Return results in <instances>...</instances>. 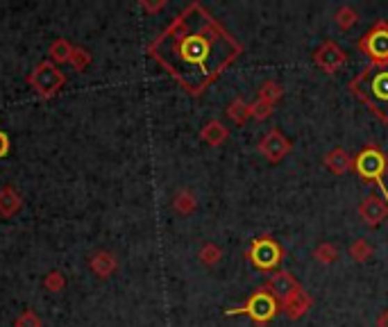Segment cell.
<instances>
[{"mask_svg":"<svg viewBox=\"0 0 388 327\" xmlns=\"http://www.w3.org/2000/svg\"><path fill=\"white\" fill-rule=\"evenodd\" d=\"M268 289L273 291V296H277V298L282 300V303H284V300L293 298L296 294H300L298 282L293 280L291 273H277V275H275V278L270 280Z\"/></svg>","mask_w":388,"mask_h":327,"instance_id":"3","label":"cell"},{"mask_svg":"<svg viewBox=\"0 0 388 327\" xmlns=\"http://www.w3.org/2000/svg\"><path fill=\"white\" fill-rule=\"evenodd\" d=\"M359 168L361 173L368 175V177H379V173L384 170V159L382 154H379L377 150H368L359 157Z\"/></svg>","mask_w":388,"mask_h":327,"instance_id":"8","label":"cell"},{"mask_svg":"<svg viewBox=\"0 0 388 327\" xmlns=\"http://www.w3.org/2000/svg\"><path fill=\"white\" fill-rule=\"evenodd\" d=\"M327 166H330L334 173H345L352 166V159L343 150H334L327 154Z\"/></svg>","mask_w":388,"mask_h":327,"instance_id":"9","label":"cell"},{"mask_svg":"<svg viewBox=\"0 0 388 327\" xmlns=\"http://www.w3.org/2000/svg\"><path fill=\"white\" fill-rule=\"evenodd\" d=\"M34 84H37L41 93H55L59 89V84H62V75H59L57 68L43 64L34 73Z\"/></svg>","mask_w":388,"mask_h":327,"instance_id":"5","label":"cell"},{"mask_svg":"<svg viewBox=\"0 0 388 327\" xmlns=\"http://www.w3.org/2000/svg\"><path fill=\"white\" fill-rule=\"evenodd\" d=\"M343 62H345L343 50L339 46H334V44H325L316 55V64L321 68H325L327 73H334L336 68L343 66Z\"/></svg>","mask_w":388,"mask_h":327,"instance_id":"4","label":"cell"},{"mask_svg":"<svg viewBox=\"0 0 388 327\" xmlns=\"http://www.w3.org/2000/svg\"><path fill=\"white\" fill-rule=\"evenodd\" d=\"M282 96V89L277 87L275 82H266L264 89H261V102H266V105H273L275 100H277Z\"/></svg>","mask_w":388,"mask_h":327,"instance_id":"16","label":"cell"},{"mask_svg":"<svg viewBox=\"0 0 388 327\" xmlns=\"http://www.w3.org/2000/svg\"><path fill=\"white\" fill-rule=\"evenodd\" d=\"M227 114H229L232 118H234L236 123H243V118L250 114V107L245 105L243 100H236V102H232V107H229Z\"/></svg>","mask_w":388,"mask_h":327,"instance_id":"18","label":"cell"},{"mask_svg":"<svg viewBox=\"0 0 388 327\" xmlns=\"http://www.w3.org/2000/svg\"><path fill=\"white\" fill-rule=\"evenodd\" d=\"M336 21H339L341 28H350V25L357 21V12L350 10V7H341L339 14H336Z\"/></svg>","mask_w":388,"mask_h":327,"instance_id":"20","label":"cell"},{"mask_svg":"<svg viewBox=\"0 0 388 327\" xmlns=\"http://www.w3.org/2000/svg\"><path fill=\"white\" fill-rule=\"evenodd\" d=\"M259 152H261L266 159L277 161V159H282L284 154L289 152V141L284 139V134H280L277 130H273V132L261 141V145H259Z\"/></svg>","mask_w":388,"mask_h":327,"instance_id":"1","label":"cell"},{"mask_svg":"<svg viewBox=\"0 0 388 327\" xmlns=\"http://www.w3.org/2000/svg\"><path fill=\"white\" fill-rule=\"evenodd\" d=\"M245 312L252 318H257V321H266V318H270L275 314V300L268 294H257L248 303Z\"/></svg>","mask_w":388,"mask_h":327,"instance_id":"6","label":"cell"},{"mask_svg":"<svg viewBox=\"0 0 388 327\" xmlns=\"http://www.w3.org/2000/svg\"><path fill=\"white\" fill-rule=\"evenodd\" d=\"M16 209H19V196L10 191V189H5V191L0 193V212H3L5 216H10Z\"/></svg>","mask_w":388,"mask_h":327,"instance_id":"12","label":"cell"},{"mask_svg":"<svg viewBox=\"0 0 388 327\" xmlns=\"http://www.w3.org/2000/svg\"><path fill=\"white\" fill-rule=\"evenodd\" d=\"M370 50L379 57H386L388 55V34H373V39H370Z\"/></svg>","mask_w":388,"mask_h":327,"instance_id":"14","label":"cell"},{"mask_svg":"<svg viewBox=\"0 0 388 327\" xmlns=\"http://www.w3.org/2000/svg\"><path fill=\"white\" fill-rule=\"evenodd\" d=\"M307 307H309V298H307L305 294H302V291H300V294L293 296V298L284 300V309H286L289 316H293V318L300 316V314H305Z\"/></svg>","mask_w":388,"mask_h":327,"instance_id":"10","label":"cell"},{"mask_svg":"<svg viewBox=\"0 0 388 327\" xmlns=\"http://www.w3.org/2000/svg\"><path fill=\"white\" fill-rule=\"evenodd\" d=\"M250 114H254L259 118H266L270 114V105H266V102H257V105L250 107Z\"/></svg>","mask_w":388,"mask_h":327,"instance_id":"24","label":"cell"},{"mask_svg":"<svg viewBox=\"0 0 388 327\" xmlns=\"http://www.w3.org/2000/svg\"><path fill=\"white\" fill-rule=\"evenodd\" d=\"M46 287H48V289H53V291H59V289L64 287L62 275H59V273H53V275H50V278L46 280Z\"/></svg>","mask_w":388,"mask_h":327,"instance_id":"25","label":"cell"},{"mask_svg":"<svg viewBox=\"0 0 388 327\" xmlns=\"http://www.w3.org/2000/svg\"><path fill=\"white\" fill-rule=\"evenodd\" d=\"M5 150H7V139H5V134L0 132V154H5Z\"/></svg>","mask_w":388,"mask_h":327,"instance_id":"27","label":"cell"},{"mask_svg":"<svg viewBox=\"0 0 388 327\" xmlns=\"http://www.w3.org/2000/svg\"><path fill=\"white\" fill-rule=\"evenodd\" d=\"M225 136H227V130L220 123H216V120L202 130V139L207 143H211V145H218L220 141H225Z\"/></svg>","mask_w":388,"mask_h":327,"instance_id":"11","label":"cell"},{"mask_svg":"<svg viewBox=\"0 0 388 327\" xmlns=\"http://www.w3.org/2000/svg\"><path fill=\"white\" fill-rule=\"evenodd\" d=\"M252 257H254V262L259 266H273L275 262L280 260V250H277V246L273 244V241H259V244L254 246V250H252Z\"/></svg>","mask_w":388,"mask_h":327,"instance_id":"7","label":"cell"},{"mask_svg":"<svg viewBox=\"0 0 388 327\" xmlns=\"http://www.w3.org/2000/svg\"><path fill=\"white\" fill-rule=\"evenodd\" d=\"M379 327H388V309L382 316H379Z\"/></svg>","mask_w":388,"mask_h":327,"instance_id":"26","label":"cell"},{"mask_svg":"<svg viewBox=\"0 0 388 327\" xmlns=\"http://www.w3.org/2000/svg\"><path fill=\"white\" fill-rule=\"evenodd\" d=\"M193 207H195V200H193L191 193H186V191L177 193V198H175V209L177 212L188 214V212H193Z\"/></svg>","mask_w":388,"mask_h":327,"instance_id":"17","label":"cell"},{"mask_svg":"<svg viewBox=\"0 0 388 327\" xmlns=\"http://www.w3.org/2000/svg\"><path fill=\"white\" fill-rule=\"evenodd\" d=\"M359 214L364 216L366 223H370V225H377V223H382L388 216V205L384 200H379V198L370 196L361 202Z\"/></svg>","mask_w":388,"mask_h":327,"instance_id":"2","label":"cell"},{"mask_svg":"<svg viewBox=\"0 0 388 327\" xmlns=\"http://www.w3.org/2000/svg\"><path fill=\"white\" fill-rule=\"evenodd\" d=\"M200 260L204 262V264H216L220 260V250L216 246H204L202 248V253H200Z\"/></svg>","mask_w":388,"mask_h":327,"instance_id":"21","label":"cell"},{"mask_svg":"<svg viewBox=\"0 0 388 327\" xmlns=\"http://www.w3.org/2000/svg\"><path fill=\"white\" fill-rule=\"evenodd\" d=\"M91 266H93V269H96L98 275H109L111 271L116 269V262L111 260V255H107V253H98V255H96V260L91 262Z\"/></svg>","mask_w":388,"mask_h":327,"instance_id":"13","label":"cell"},{"mask_svg":"<svg viewBox=\"0 0 388 327\" xmlns=\"http://www.w3.org/2000/svg\"><path fill=\"white\" fill-rule=\"evenodd\" d=\"M16 325H19V327H39L41 323H39V318L34 316L32 312H25V314L19 318V323H16Z\"/></svg>","mask_w":388,"mask_h":327,"instance_id":"22","label":"cell"},{"mask_svg":"<svg viewBox=\"0 0 388 327\" xmlns=\"http://www.w3.org/2000/svg\"><path fill=\"white\" fill-rule=\"evenodd\" d=\"M53 55H55V59H66L68 55H71V48L66 46V41H57V44L53 46Z\"/></svg>","mask_w":388,"mask_h":327,"instance_id":"23","label":"cell"},{"mask_svg":"<svg viewBox=\"0 0 388 327\" xmlns=\"http://www.w3.org/2000/svg\"><path fill=\"white\" fill-rule=\"evenodd\" d=\"M370 246L366 244V241H355V244L350 246V255L355 257V260H359V262H364V260H368L370 257Z\"/></svg>","mask_w":388,"mask_h":327,"instance_id":"19","label":"cell"},{"mask_svg":"<svg viewBox=\"0 0 388 327\" xmlns=\"http://www.w3.org/2000/svg\"><path fill=\"white\" fill-rule=\"evenodd\" d=\"M316 260L318 262H323V264H330V262H334L336 260V255H339V250H336L334 246H330V244H323V246H318L316 248Z\"/></svg>","mask_w":388,"mask_h":327,"instance_id":"15","label":"cell"}]
</instances>
